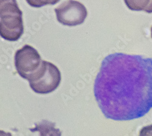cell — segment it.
Masks as SVG:
<instances>
[{"mask_svg": "<svg viewBox=\"0 0 152 136\" xmlns=\"http://www.w3.org/2000/svg\"><path fill=\"white\" fill-rule=\"evenodd\" d=\"M94 94L107 118L128 121L152 108V59L116 53L102 62Z\"/></svg>", "mask_w": 152, "mask_h": 136, "instance_id": "obj_1", "label": "cell"}, {"mask_svg": "<svg viewBox=\"0 0 152 136\" xmlns=\"http://www.w3.org/2000/svg\"><path fill=\"white\" fill-rule=\"evenodd\" d=\"M61 80V73L57 67L49 62L42 60L40 68L28 81L34 92L48 94L58 88Z\"/></svg>", "mask_w": 152, "mask_h": 136, "instance_id": "obj_2", "label": "cell"}, {"mask_svg": "<svg viewBox=\"0 0 152 136\" xmlns=\"http://www.w3.org/2000/svg\"><path fill=\"white\" fill-rule=\"evenodd\" d=\"M42 58L36 49L26 45L15 54V66L19 75L27 79L35 73L42 64Z\"/></svg>", "mask_w": 152, "mask_h": 136, "instance_id": "obj_3", "label": "cell"}, {"mask_svg": "<svg viewBox=\"0 0 152 136\" xmlns=\"http://www.w3.org/2000/svg\"><path fill=\"white\" fill-rule=\"evenodd\" d=\"M54 10L57 21L63 25L69 26L82 24L88 15L85 6L75 0H68Z\"/></svg>", "mask_w": 152, "mask_h": 136, "instance_id": "obj_4", "label": "cell"}, {"mask_svg": "<svg viewBox=\"0 0 152 136\" xmlns=\"http://www.w3.org/2000/svg\"><path fill=\"white\" fill-rule=\"evenodd\" d=\"M21 15H10L0 19V36L4 40L17 41L24 32Z\"/></svg>", "mask_w": 152, "mask_h": 136, "instance_id": "obj_5", "label": "cell"}, {"mask_svg": "<svg viewBox=\"0 0 152 136\" xmlns=\"http://www.w3.org/2000/svg\"><path fill=\"white\" fill-rule=\"evenodd\" d=\"M35 126L30 128L31 132H39L40 136H61V131L55 128L56 123L46 120L35 123Z\"/></svg>", "mask_w": 152, "mask_h": 136, "instance_id": "obj_6", "label": "cell"}, {"mask_svg": "<svg viewBox=\"0 0 152 136\" xmlns=\"http://www.w3.org/2000/svg\"><path fill=\"white\" fill-rule=\"evenodd\" d=\"M10 15H21L23 12L16 0H0V18Z\"/></svg>", "mask_w": 152, "mask_h": 136, "instance_id": "obj_7", "label": "cell"}, {"mask_svg": "<svg viewBox=\"0 0 152 136\" xmlns=\"http://www.w3.org/2000/svg\"><path fill=\"white\" fill-rule=\"evenodd\" d=\"M124 2L132 10H144L148 14L152 13V0H124Z\"/></svg>", "mask_w": 152, "mask_h": 136, "instance_id": "obj_8", "label": "cell"}, {"mask_svg": "<svg viewBox=\"0 0 152 136\" xmlns=\"http://www.w3.org/2000/svg\"><path fill=\"white\" fill-rule=\"evenodd\" d=\"M32 7H41L46 5H54L59 2L60 0H26Z\"/></svg>", "mask_w": 152, "mask_h": 136, "instance_id": "obj_9", "label": "cell"}, {"mask_svg": "<svg viewBox=\"0 0 152 136\" xmlns=\"http://www.w3.org/2000/svg\"><path fill=\"white\" fill-rule=\"evenodd\" d=\"M139 136H152V125L143 127L139 132Z\"/></svg>", "mask_w": 152, "mask_h": 136, "instance_id": "obj_10", "label": "cell"}, {"mask_svg": "<svg viewBox=\"0 0 152 136\" xmlns=\"http://www.w3.org/2000/svg\"><path fill=\"white\" fill-rule=\"evenodd\" d=\"M0 136H12L10 132H7L4 131L0 130Z\"/></svg>", "mask_w": 152, "mask_h": 136, "instance_id": "obj_11", "label": "cell"}, {"mask_svg": "<svg viewBox=\"0 0 152 136\" xmlns=\"http://www.w3.org/2000/svg\"><path fill=\"white\" fill-rule=\"evenodd\" d=\"M151 38H152V26L151 28Z\"/></svg>", "mask_w": 152, "mask_h": 136, "instance_id": "obj_12", "label": "cell"}]
</instances>
